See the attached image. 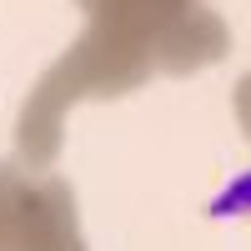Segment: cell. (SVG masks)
Masks as SVG:
<instances>
[{
    "label": "cell",
    "mask_w": 251,
    "mask_h": 251,
    "mask_svg": "<svg viewBox=\"0 0 251 251\" xmlns=\"http://www.w3.org/2000/svg\"><path fill=\"white\" fill-rule=\"evenodd\" d=\"M211 216H251V171L236 176V181L211 201Z\"/></svg>",
    "instance_id": "1"
}]
</instances>
